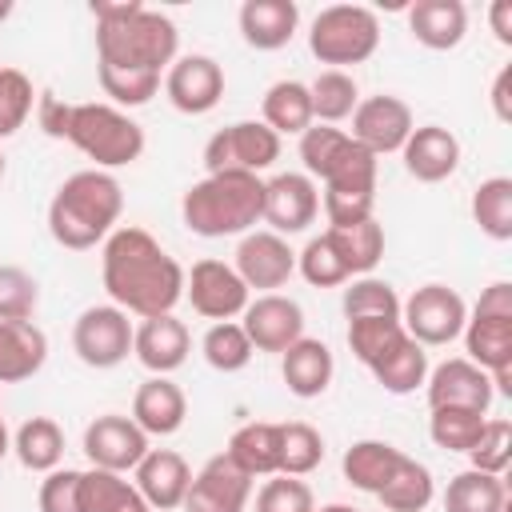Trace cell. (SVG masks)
<instances>
[{"label":"cell","mask_w":512,"mask_h":512,"mask_svg":"<svg viewBox=\"0 0 512 512\" xmlns=\"http://www.w3.org/2000/svg\"><path fill=\"white\" fill-rule=\"evenodd\" d=\"M136 472V492L144 496V504L152 512H172L184 504L188 496V484H192V468L180 452L172 448H148V456L132 468Z\"/></svg>","instance_id":"21"},{"label":"cell","mask_w":512,"mask_h":512,"mask_svg":"<svg viewBox=\"0 0 512 512\" xmlns=\"http://www.w3.org/2000/svg\"><path fill=\"white\" fill-rule=\"evenodd\" d=\"M332 372H336V360H332V348L324 340L300 336L288 352H280V376H284L288 392L300 400L324 396V388L332 384Z\"/></svg>","instance_id":"25"},{"label":"cell","mask_w":512,"mask_h":512,"mask_svg":"<svg viewBox=\"0 0 512 512\" xmlns=\"http://www.w3.org/2000/svg\"><path fill=\"white\" fill-rule=\"evenodd\" d=\"M40 512H80V472L56 468L40 484Z\"/></svg>","instance_id":"52"},{"label":"cell","mask_w":512,"mask_h":512,"mask_svg":"<svg viewBox=\"0 0 512 512\" xmlns=\"http://www.w3.org/2000/svg\"><path fill=\"white\" fill-rule=\"evenodd\" d=\"M0 180H4V152H0Z\"/></svg>","instance_id":"60"},{"label":"cell","mask_w":512,"mask_h":512,"mask_svg":"<svg viewBox=\"0 0 512 512\" xmlns=\"http://www.w3.org/2000/svg\"><path fill=\"white\" fill-rule=\"evenodd\" d=\"M464 320H468V304L448 284H424L400 304V324L420 348L452 344L464 332Z\"/></svg>","instance_id":"9"},{"label":"cell","mask_w":512,"mask_h":512,"mask_svg":"<svg viewBox=\"0 0 512 512\" xmlns=\"http://www.w3.org/2000/svg\"><path fill=\"white\" fill-rule=\"evenodd\" d=\"M40 304V284L16 264H0V320H32Z\"/></svg>","instance_id":"50"},{"label":"cell","mask_w":512,"mask_h":512,"mask_svg":"<svg viewBox=\"0 0 512 512\" xmlns=\"http://www.w3.org/2000/svg\"><path fill=\"white\" fill-rule=\"evenodd\" d=\"M176 44H180L176 24L164 12L144 8V4H136L120 20L96 24V64H104V68L160 76V68H168L176 60Z\"/></svg>","instance_id":"4"},{"label":"cell","mask_w":512,"mask_h":512,"mask_svg":"<svg viewBox=\"0 0 512 512\" xmlns=\"http://www.w3.org/2000/svg\"><path fill=\"white\" fill-rule=\"evenodd\" d=\"M256 512H316V500L300 476H272L256 492Z\"/></svg>","instance_id":"51"},{"label":"cell","mask_w":512,"mask_h":512,"mask_svg":"<svg viewBox=\"0 0 512 512\" xmlns=\"http://www.w3.org/2000/svg\"><path fill=\"white\" fill-rule=\"evenodd\" d=\"M84 456H88L92 468L124 476L148 456V436L140 432V424L132 416L104 412L84 428Z\"/></svg>","instance_id":"12"},{"label":"cell","mask_w":512,"mask_h":512,"mask_svg":"<svg viewBox=\"0 0 512 512\" xmlns=\"http://www.w3.org/2000/svg\"><path fill=\"white\" fill-rule=\"evenodd\" d=\"M344 320H364V316H380V320H400V296L388 280L376 276H356L344 288Z\"/></svg>","instance_id":"40"},{"label":"cell","mask_w":512,"mask_h":512,"mask_svg":"<svg viewBox=\"0 0 512 512\" xmlns=\"http://www.w3.org/2000/svg\"><path fill=\"white\" fill-rule=\"evenodd\" d=\"M408 28L424 48L448 52L468 32V8L460 0H416L408 8Z\"/></svg>","instance_id":"28"},{"label":"cell","mask_w":512,"mask_h":512,"mask_svg":"<svg viewBox=\"0 0 512 512\" xmlns=\"http://www.w3.org/2000/svg\"><path fill=\"white\" fill-rule=\"evenodd\" d=\"M240 328L252 340L256 352H288L300 336H304V308L292 296L280 292H264L256 300H248V308L240 312Z\"/></svg>","instance_id":"15"},{"label":"cell","mask_w":512,"mask_h":512,"mask_svg":"<svg viewBox=\"0 0 512 512\" xmlns=\"http://www.w3.org/2000/svg\"><path fill=\"white\" fill-rule=\"evenodd\" d=\"M324 460V436L304 424V420H288L280 424V476H308L316 472Z\"/></svg>","instance_id":"41"},{"label":"cell","mask_w":512,"mask_h":512,"mask_svg":"<svg viewBox=\"0 0 512 512\" xmlns=\"http://www.w3.org/2000/svg\"><path fill=\"white\" fill-rule=\"evenodd\" d=\"M400 156H404V168L412 180L440 184L460 168V140L440 124H424V128H412Z\"/></svg>","instance_id":"22"},{"label":"cell","mask_w":512,"mask_h":512,"mask_svg":"<svg viewBox=\"0 0 512 512\" xmlns=\"http://www.w3.org/2000/svg\"><path fill=\"white\" fill-rule=\"evenodd\" d=\"M372 204H376V156L352 140L344 160L324 176L328 228H348V224L372 220Z\"/></svg>","instance_id":"7"},{"label":"cell","mask_w":512,"mask_h":512,"mask_svg":"<svg viewBox=\"0 0 512 512\" xmlns=\"http://www.w3.org/2000/svg\"><path fill=\"white\" fill-rule=\"evenodd\" d=\"M96 76H100V88L112 100V108H140L160 92L156 72H120V68L96 64Z\"/></svg>","instance_id":"48"},{"label":"cell","mask_w":512,"mask_h":512,"mask_svg":"<svg viewBox=\"0 0 512 512\" xmlns=\"http://www.w3.org/2000/svg\"><path fill=\"white\" fill-rule=\"evenodd\" d=\"M352 136L332 128V124H312L308 132H300V160H304V176L324 180L348 152Z\"/></svg>","instance_id":"45"},{"label":"cell","mask_w":512,"mask_h":512,"mask_svg":"<svg viewBox=\"0 0 512 512\" xmlns=\"http://www.w3.org/2000/svg\"><path fill=\"white\" fill-rule=\"evenodd\" d=\"M316 512H360V508H352V504H324V508H316Z\"/></svg>","instance_id":"58"},{"label":"cell","mask_w":512,"mask_h":512,"mask_svg":"<svg viewBox=\"0 0 512 512\" xmlns=\"http://www.w3.org/2000/svg\"><path fill=\"white\" fill-rule=\"evenodd\" d=\"M184 416H188V400L180 384L168 376L144 380L132 396V420L140 424L144 436H172L184 428Z\"/></svg>","instance_id":"24"},{"label":"cell","mask_w":512,"mask_h":512,"mask_svg":"<svg viewBox=\"0 0 512 512\" xmlns=\"http://www.w3.org/2000/svg\"><path fill=\"white\" fill-rule=\"evenodd\" d=\"M444 512H508V488L500 476L464 468L444 488Z\"/></svg>","instance_id":"35"},{"label":"cell","mask_w":512,"mask_h":512,"mask_svg":"<svg viewBox=\"0 0 512 512\" xmlns=\"http://www.w3.org/2000/svg\"><path fill=\"white\" fill-rule=\"evenodd\" d=\"M200 352H204V360L216 372H240V368H248V360H252L256 348H252V340L244 336V328L236 320H220V324H212L204 332Z\"/></svg>","instance_id":"44"},{"label":"cell","mask_w":512,"mask_h":512,"mask_svg":"<svg viewBox=\"0 0 512 512\" xmlns=\"http://www.w3.org/2000/svg\"><path fill=\"white\" fill-rule=\"evenodd\" d=\"M368 372L376 376V384H380L384 392L408 396V392H416V388L428 380V352H424L412 336H404V340H400L392 352H384Z\"/></svg>","instance_id":"36"},{"label":"cell","mask_w":512,"mask_h":512,"mask_svg":"<svg viewBox=\"0 0 512 512\" xmlns=\"http://www.w3.org/2000/svg\"><path fill=\"white\" fill-rule=\"evenodd\" d=\"M232 268H236V276L244 280L248 292H252V288L272 292V288H284L288 276L296 272V252H292L288 240L276 236V232H244Z\"/></svg>","instance_id":"18"},{"label":"cell","mask_w":512,"mask_h":512,"mask_svg":"<svg viewBox=\"0 0 512 512\" xmlns=\"http://www.w3.org/2000/svg\"><path fill=\"white\" fill-rule=\"evenodd\" d=\"M472 316H488V320H512V284L508 280H496L480 292Z\"/></svg>","instance_id":"54"},{"label":"cell","mask_w":512,"mask_h":512,"mask_svg":"<svg viewBox=\"0 0 512 512\" xmlns=\"http://www.w3.org/2000/svg\"><path fill=\"white\" fill-rule=\"evenodd\" d=\"M508 84H512V68H500L496 80H492V112L496 120H512V104H508Z\"/></svg>","instance_id":"55"},{"label":"cell","mask_w":512,"mask_h":512,"mask_svg":"<svg viewBox=\"0 0 512 512\" xmlns=\"http://www.w3.org/2000/svg\"><path fill=\"white\" fill-rule=\"evenodd\" d=\"M472 220L492 240H512V180L488 176L472 192Z\"/></svg>","instance_id":"37"},{"label":"cell","mask_w":512,"mask_h":512,"mask_svg":"<svg viewBox=\"0 0 512 512\" xmlns=\"http://www.w3.org/2000/svg\"><path fill=\"white\" fill-rule=\"evenodd\" d=\"M468 460L476 472L504 476V468L512 460V420H484L476 444L468 448Z\"/></svg>","instance_id":"49"},{"label":"cell","mask_w":512,"mask_h":512,"mask_svg":"<svg viewBox=\"0 0 512 512\" xmlns=\"http://www.w3.org/2000/svg\"><path fill=\"white\" fill-rule=\"evenodd\" d=\"M412 128H416L412 108H408L400 96L380 92V96H368V100L356 104V112H352V132H348V136L380 160V156H388V152H400L404 140L412 136Z\"/></svg>","instance_id":"14"},{"label":"cell","mask_w":512,"mask_h":512,"mask_svg":"<svg viewBox=\"0 0 512 512\" xmlns=\"http://www.w3.org/2000/svg\"><path fill=\"white\" fill-rule=\"evenodd\" d=\"M252 500V476H244L224 452L212 456L188 484L184 512H244Z\"/></svg>","instance_id":"17"},{"label":"cell","mask_w":512,"mask_h":512,"mask_svg":"<svg viewBox=\"0 0 512 512\" xmlns=\"http://www.w3.org/2000/svg\"><path fill=\"white\" fill-rule=\"evenodd\" d=\"M12 452L28 472H56L64 460V428L52 416H32L16 428Z\"/></svg>","instance_id":"29"},{"label":"cell","mask_w":512,"mask_h":512,"mask_svg":"<svg viewBox=\"0 0 512 512\" xmlns=\"http://www.w3.org/2000/svg\"><path fill=\"white\" fill-rule=\"evenodd\" d=\"M264 124L276 132V136H300L312 128V96H308V84L300 80H276L268 92H264Z\"/></svg>","instance_id":"31"},{"label":"cell","mask_w":512,"mask_h":512,"mask_svg":"<svg viewBox=\"0 0 512 512\" xmlns=\"http://www.w3.org/2000/svg\"><path fill=\"white\" fill-rule=\"evenodd\" d=\"M68 144H76L88 160H96V168H124L132 160H140L144 152V128L112 104H72V120H68Z\"/></svg>","instance_id":"5"},{"label":"cell","mask_w":512,"mask_h":512,"mask_svg":"<svg viewBox=\"0 0 512 512\" xmlns=\"http://www.w3.org/2000/svg\"><path fill=\"white\" fill-rule=\"evenodd\" d=\"M320 212V192L312 184V176L304 172H280L272 180H264V224H272L276 236H292L304 232Z\"/></svg>","instance_id":"16"},{"label":"cell","mask_w":512,"mask_h":512,"mask_svg":"<svg viewBox=\"0 0 512 512\" xmlns=\"http://www.w3.org/2000/svg\"><path fill=\"white\" fill-rule=\"evenodd\" d=\"M276 156H280V136L264 120H236V124L220 128L204 144V168H208V176H216V172H248V176H260L264 168L276 164Z\"/></svg>","instance_id":"8"},{"label":"cell","mask_w":512,"mask_h":512,"mask_svg":"<svg viewBox=\"0 0 512 512\" xmlns=\"http://www.w3.org/2000/svg\"><path fill=\"white\" fill-rule=\"evenodd\" d=\"M308 96H312V120H324V124H336V120H348L360 104V88L348 72H320L312 84H308Z\"/></svg>","instance_id":"39"},{"label":"cell","mask_w":512,"mask_h":512,"mask_svg":"<svg viewBox=\"0 0 512 512\" xmlns=\"http://www.w3.org/2000/svg\"><path fill=\"white\" fill-rule=\"evenodd\" d=\"M380 48V20L364 4H328L308 28V52L320 64L344 72V64H364Z\"/></svg>","instance_id":"6"},{"label":"cell","mask_w":512,"mask_h":512,"mask_svg":"<svg viewBox=\"0 0 512 512\" xmlns=\"http://www.w3.org/2000/svg\"><path fill=\"white\" fill-rule=\"evenodd\" d=\"M404 324L400 320H380V316H364V320H348V348L352 356L372 368L384 352H392L400 340H404Z\"/></svg>","instance_id":"46"},{"label":"cell","mask_w":512,"mask_h":512,"mask_svg":"<svg viewBox=\"0 0 512 512\" xmlns=\"http://www.w3.org/2000/svg\"><path fill=\"white\" fill-rule=\"evenodd\" d=\"M12 16V0H0V24Z\"/></svg>","instance_id":"59"},{"label":"cell","mask_w":512,"mask_h":512,"mask_svg":"<svg viewBox=\"0 0 512 512\" xmlns=\"http://www.w3.org/2000/svg\"><path fill=\"white\" fill-rule=\"evenodd\" d=\"M192 352V336L188 324L176 320L172 312L164 316H148L132 328V356L152 372V376H168L176 372Z\"/></svg>","instance_id":"20"},{"label":"cell","mask_w":512,"mask_h":512,"mask_svg":"<svg viewBox=\"0 0 512 512\" xmlns=\"http://www.w3.org/2000/svg\"><path fill=\"white\" fill-rule=\"evenodd\" d=\"M80 512H152L132 480L120 472L88 468L80 472Z\"/></svg>","instance_id":"33"},{"label":"cell","mask_w":512,"mask_h":512,"mask_svg":"<svg viewBox=\"0 0 512 512\" xmlns=\"http://www.w3.org/2000/svg\"><path fill=\"white\" fill-rule=\"evenodd\" d=\"M180 216L188 224V232L196 236H240L252 224H260L264 216V180L248 176V172H216L196 180L184 200H180Z\"/></svg>","instance_id":"3"},{"label":"cell","mask_w":512,"mask_h":512,"mask_svg":"<svg viewBox=\"0 0 512 512\" xmlns=\"http://www.w3.org/2000/svg\"><path fill=\"white\" fill-rule=\"evenodd\" d=\"M72 352L88 368H116L132 352V320L116 304H92L72 324Z\"/></svg>","instance_id":"10"},{"label":"cell","mask_w":512,"mask_h":512,"mask_svg":"<svg viewBox=\"0 0 512 512\" xmlns=\"http://www.w3.org/2000/svg\"><path fill=\"white\" fill-rule=\"evenodd\" d=\"M400 448L396 444H388V440H356L348 452H344V460H340V472H344V480L352 484V488H360V492H380L384 488V480L392 476V468L400 464Z\"/></svg>","instance_id":"30"},{"label":"cell","mask_w":512,"mask_h":512,"mask_svg":"<svg viewBox=\"0 0 512 512\" xmlns=\"http://www.w3.org/2000/svg\"><path fill=\"white\" fill-rule=\"evenodd\" d=\"M12 452V436H8V428H4V416H0V460Z\"/></svg>","instance_id":"57"},{"label":"cell","mask_w":512,"mask_h":512,"mask_svg":"<svg viewBox=\"0 0 512 512\" xmlns=\"http://www.w3.org/2000/svg\"><path fill=\"white\" fill-rule=\"evenodd\" d=\"M328 236H332V244L344 256L352 276H368L384 256V228L376 220H360V224H348V228H328Z\"/></svg>","instance_id":"38"},{"label":"cell","mask_w":512,"mask_h":512,"mask_svg":"<svg viewBox=\"0 0 512 512\" xmlns=\"http://www.w3.org/2000/svg\"><path fill=\"white\" fill-rule=\"evenodd\" d=\"M184 296L192 304V312H200L204 320H236L248 308V288L236 276L232 264L224 260H196L192 272H184Z\"/></svg>","instance_id":"11"},{"label":"cell","mask_w":512,"mask_h":512,"mask_svg":"<svg viewBox=\"0 0 512 512\" xmlns=\"http://www.w3.org/2000/svg\"><path fill=\"white\" fill-rule=\"evenodd\" d=\"M300 28L296 0H244L240 4V36L256 52L284 48Z\"/></svg>","instance_id":"23"},{"label":"cell","mask_w":512,"mask_h":512,"mask_svg":"<svg viewBox=\"0 0 512 512\" xmlns=\"http://www.w3.org/2000/svg\"><path fill=\"white\" fill-rule=\"evenodd\" d=\"M36 120H40V128H44L48 136H56V140H68V120H72V104L56 100L52 92H40V96H36Z\"/></svg>","instance_id":"53"},{"label":"cell","mask_w":512,"mask_h":512,"mask_svg":"<svg viewBox=\"0 0 512 512\" xmlns=\"http://www.w3.org/2000/svg\"><path fill=\"white\" fill-rule=\"evenodd\" d=\"M432 496H436V480H432L428 464H420L412 456H400V464L392 468V476L376 492V500L388 512H424L432 504Z\"/></svg>","instance_id":"32"},{"label":"cell","mask_w":512,"mask_h":512,"mask_svg":"<svg viewBox=\"0 0 512 512\" xmlns=\"http://www.w3.org/2000/svg\"><path fill=\"white\" fill-rule=\"evenodd\" d=\"M120 212H124L120 180L100 168H84V172H72L56 188V196L48 204V232L60 248L84 252L116 232Z\"/></svg>","instance_id":"2"},{"label":"cell","mask_w":512,"mask_h":512,"mask_svg":"<svg viewBox=\"0 0 512 512\" xmlns=\"http://www.w3.org/2000/svg\"><path fill=\"white\" fill-rule=\"evenodd\" d=\"M224 456L244 476H280V424L272 420H248L232 432Z\"/></svg>","instance_id":"27"},{"label":"cell","mask_w":512,"mask_h":512,"mask_svg":"<svg viewBox=\"0 0 512 512\" xmlns=\"http://www.w3.org/2000/svg\"><path fill=\"white\" fill-rule=\"evenodd\" d=\"M488 20H492L496 40H500V44H512V4H508V0H496V4L488 8Z\"/></svg>","instance_id":"56"},{"label":"cell","mask_w":512,"mask_h":512,"mask_svg":"<svg viewBox=\"0 0 512 512\" xmlns=\"http://www.w3.org/2000/svg\"><path fill=\"white\" fill-rule=\"evenodd\" d=\"M428 388V408H476L488 416V404H492V380L484 368H476L472 360L464 356H452L444 364H436L424 380Z\"/></svg>","instance_id":"19"},{"label":"cell","mask_w":512,"mask_h":512,"mask_svg":"<svg viewBox=\"0 0 512 512\" xmlns=\"http://www.w3.org/2000/svg\"><path fill=\"white\" fill-rule=\"evenodd\" d=\"M164 96H168V104L176 112L204 116L224 100V68L204 52H188V56L168 64Z\"/></svg>","instance_id":"13"},{"label":"cell","mask_w":512,"mask_h":512,"mask_svg":"<svg viewBox=\"0 0 512 512\" xmlns=\"http://www.w3.org/2000/svg\"><path fill=\"white\" fill-rule=\"evenodd\" d=\"M100 276L112 304L140 320L164 316L184 300V268L160 248L152 232L136 224H124L104 240Z\"/></svg>","instance_id":"1"},{"label":"cell","mask_w":512,"mask_h":512,"mask_svg":"<svg viewBox=\"0 0 512 512\" xmlns=\"http://www.w3.org/2000/svg\"><path fill=\"white\" fill-rule=\"evenodd\" d=\"M48 360V336L32 320H0V384L36 376Z\"/></svg>","instance_id":"26"},{"label":"cell","mask_w":512,"mask_h":512,"mask_svg":"<svg viewBox=\"0 0 512 512\" xmlns=\"http://www.w3.org/2000/svg\"><path fill=\"white\" fill-rule=\"evenodd\" d=\"M296 272H300L312 288H336V284H348V280H352V272H348V264H344V256L336 252V244H332L328 232L312 236V240L304 244V252H296Z\"/></svg>","instance_id":"42"},{"label":"cell","mask_w":512,"mask_h":512,"mask_svg":"<svg viewBox=\"0 0 512 512\" xmlns=\"http://www.w3.org/2000/svg\"><path fill=\"white\" fill-rule=\"evenodd\" d=\"M484 420H488V416L476 412V408H432V416H428V436H432L436 448H444V452H464V456H468V448L476 444Z\"/></svg>","instance_id":"43"},{"label":"cell","mask_w":512,"mask_h":512,"mask_svg":"<svg viewBox=\"0 0 512 512\" xmlns=\"http://www.w3.org/2000/svg\"><path fill=\"white\" fill-rule=\"evenodd\" d=\"M464 348L476 368L500 372L512 368V320H488V316H468L464 320Z\"/></svg>","instance_id":"34"},{"label":"cell","mask_w":512,"mask_h":512,"mask_svg":"<svg viewBox=\"0 0 512 512\" xmlns=\"http://www.w3.org/2000/svg\"><path fill=\"white\" fill-rule=\"evenodd\" d=\"M36 108V88L20 68H0V140L16 136Z\"/></svg>","instance_id":"47"}]
</instances>
